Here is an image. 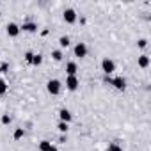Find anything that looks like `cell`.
<instances>
[{
    "label": "cell",
    "instance_id": "cell-4",
    "mask_svg": "<svg viewBox=\"0 0 151 151\" xmlns=\"http://www.w3.org/2000/svg\"><path fill=\"white\" fill-rule=\"evenodd\" d=\"M62 16H64V22L66 23H75V22H77V13H75L73 9H66Z\"/></svg>",
    "mask_w": 151,
    "mask_h": 151
},
{
    "label": "cell",
    "instance_id": "cell-14",
    "mask_svg": "<svg viewBox=\"0 0 151 151\" xmlns=\"http://www.w3.org/2000/svg\"><path fill=\"white\" fill-rule=\"evenodd\" d=\"M7 93V84L4 78H0V94H6Z\"/></svg>",
    "mask_w": 151,
    "mask_h": 151
},
{
    "label": "cell",
    "instance_id": "cell-6",
    "mask_svg": "<svg viewBox=\"0 0 151 151\" xmlns=\"http://www.w3.org/2000/svg\"><path fill=\"white\" fill-rule=\"evenodd\" d=\"M75 55L80 57V59L87 55V46H86V43H78L77 46H75Z\"/></svg>",
    "mask_w": 151,
    "mask_h": 151
},
{
    "label": "cell",
    "instance_id": "cell-8",
    "mask_svg": "<svg viewBox=\"0 0 151 151\" xmlns=\"http://www.w3.org/2000/svg\"><path fill=\"white\" fill-rule=\"evenodd\" d=\"M59 117H60V121H62V123H69V121L73 119V116H71V112H69L68 109H60Z\"/></svg>",
    "mask_w": 151,
    "mask_h": 151
},
{
    "label": "cell",
    "instance_id": "cell-1",
    "mask_svg": "<svg viewBox=\"0 0 151 151\" xmlns=\"http://www.w3.org/2000/svg\"><path fill=\"white\" fill-rule=\"evenodd\" d=\"M101 69H103V73L105 75H110V73H114L116 71V62L112 60V59H103L101 60Z\"/></svg>",
    "mask_w": 151,
    "mask_h": 151
},
{
    "label": "cell",
    "instance_id": "cell-21",
    "mask_svg": "<svg viewBox=\"0 0 151 151\" xmlns=\"http://www.w3.org/2000/svg\"><path fill=\"white\" fill-rule=\"evenodd\" d=\"M9 69V64L7 62H2V64H0V73H6Z\"/></svg>",
    "mask_w": 151,
    "mask_h": 151
},
{
    "label": "cell",
    "instance_id": "cell-23",
    "mask_svg": "<svg viewBox=\"0 0 151 151\" xmlns=\"http://www.w3.org/2000/svg\"><path fill=\"white\" fill-rule=\"evenodd\" d=\"M139 46H140V48H146V46H147V41H146V39H140V41H139Z\"/></svg>",
    "mask_w": 151,
    "mask_h": 151
},
{
    "label": "cell",
    "instance_id": "cell-18",
    "mask_svg": "<svg viewBox=\"0 0 151 151\" xmlns=\"http://www.w3.org/2000/svg\"><path fill=\"white\" fill-rule=\"evenodd\" d=\"M57 128H59V132H60V133H66V132H68V123H62V121H60Z\"/></svg>",
    "mask_w": 151,
    "mask_h": 151
},
{
    "label": "cell",
    "instance_id": "cell-24",
    "mask_svg": "<svg viewBox=\"0 0 151 151\" xmlns=\"http://www.w3.org/2000/svg\"><path fill=\"white\" fill-rule=\"evenodd\" d=\"M48 151H59V149H57V147H55V146H52V147H50V149H48Z\"/></svg>",
    "mask_w": 151,
    "mask_h": 151
},
{
    "label": "cell",
    "instance_id": "cell-7",
    "mask_svg": "<svg viewBox=\"0 0 151 151\" xmlns=\"http://www.w3.org/2000/svg\"><path fill=\"white\" fill-rule=\"evenodd\" d=\"M77 71H78V68H77V64H75V62H68V64H66V73H68V77H77Z\"/></svg>",
    "mask_w": 151,
    "mask_h": 151
},
{
    "label": "cell",
    "instance_id": "cell-17",
    "mask_svg": "<svg viewBox=\"0 0 151 151\" xmlns=\"http://www.w3.org/2000/svg\"><path fill=\"white\" fill-rule=\"evenodd\" d=\"M52 57H53L55 60H60V59H62V52H60V50H53V52H52Z\"/></svg>",
    "mask_w": 151,
    "mask_h": 151
},
{
    "label": "cell",
    "instance_id": "cell-19",
    "mask_svg": "<svg viewBox=\"0 0 151 151\" xmlns=\"http://www.w3.org/2000/svg\"><path fill=\"white\" fill-rule=\"evenodd\" d=\"M109 151H123V147H121L119 144H116V142H112V144L109 146Z\"/></svg>",
    "mask_w": 151,
    "mask_h": 151
},
{
    "label": "cell",
    "instance_id": "cell-9",
    "mask_svg": "<svg viewBox=\"0 0 151 151\" xmlns=\"http://www.w3.org/2000/svg\"><path fill=\"white\" fill-rule=\"evenodd\" d=\"M7 34H9L11 37H16V36L20 34V27H18L16 23H9V25H7Z\"/></svg>",
    "mask_w": 151,
    "mask_h": 151
},
{
    "label": "cell",
    "instance_id": "cell-20",
    "mask_svg": "<svg viewBox=\"0 0 151 151\" xmlns=\"http://www.w3.org/2000/svg\"><path fill=\"white\" fill-rule=\"evenodd\" d=\"M2 123H4V124H9V123H11V116H9V114H4V116H2Z\"/></svg>",
    "mask_w": 151,
    "mask_h": 151
},
{
    "label": "cell",
    "instance_id": "cell-11",
    "mask_svg": "<svg viewBox=\"0 0 151 151\" xmlns=\"http://www.w3.org/2000/svg\"><path fill=\"white\" fill-rule=\"evenodd\" d=\"M137 64H139L140 68H147V66H149V57H147V55H140V57L137 59Z\"/></svg>",
    "mask_w": 151,
    "mask_h": 151
},
{
    "label": "cell",
    "instance_id": "cell-3",
    "mask_svg": "<svg viewBox=\"0 0 151 151\" xmlns=\"http://www.w3.org/2000/svg\"><path fill=\"white\" fill-rule=\"evenodd\" d=\"M78 86H80V82H78L77 77H68V78H66V87H68L69 91H77Z\"/></svg>",
    "mask_w": 151,
    "mask_h": 151
},
{
    "label": "cell",
    "instance_id": "cell-5",
    "mask_svg": "<svg viewBox=\"0 0 151 151\" xmlns=\"http://www.w3.org/2000/svg\"><path fill=\"white\" fill-rule=\"evenodd\" d=\"M116 89H119V91H124V87H126V80L123 78V77H116V78H112V82H110Z\"/></svg>",
    "mask_w": 151,
    "mask_h": 151
},
{
    "label": "cell",
    "instance_id": "cell-2",
    "mask_svg": "<svg viewBox=\"0 0 151 151\" xmlns=\"http://www.w3.org/2000/svg\"><path fill=\"white\" fill-rule=\"evenodd\" d=\"M46 89H48V93L50 94H53V96H57L59 93H60V82L59 80H48V84H46Z\"/></svg>",
    "mask_w": 151,
    "mask_h": 151
},
{
    "label": "cell",
    "instance_id": "cell-13",
    "mask_svg": "<svg viewBox=\"0 0 151 151\" xmlns=\"http://www.w3.org/2000/svg\"><path fill=\"white\" fill-rule=\"evenodd\" d=\"M59 45H60L62 48H66V46H69V37H68V36H62V37L59 39Z\"/></svg>",
    "mask_w": 151,
    "mask_h": 151
},
{
    "label": "cell",
    "instance_id": "cell-22",
    "mask_svg": "<svg viewBox=\"0 0 151 151\" xmlns=\"http://www.w3.org/2000/svg\"><path fill=\"white\" fill-rule=\"evenodd\" d=\"M32 57H34V53H32V52H27V53H25V59H27V62H30V60H32Z\"/></svg>",
    "mask_w": 151,
    "mask_h": 151
},
{
    "label": "cell",
    "instance_id": "cell-12",
    "mask_svg": "<svg viewBox=\"0 0 151 151\" xmlns=\"http://www.w3.org/2000/svg\"><path fill=\"white\" fill-rule=\"evenodd\" d=\"M52 147V142H48V140H41L39 142V151H48Z\"/></svg>",
    "mask_w": 151,
    "mask_h": 151
},
{
    "label": "cell",
    "instance_id": "cell-15",
    "mask_svg": "<svg viewBox=\"0 0 151 151\" xmlns=\"http://www.w3.org/2000/svg\"><path fill=\"white\" fill-rule=\"evenodd\" d=\"M30 62H32L34 66H39V64L43 62V57H41V55L37 53V55H34V57H32V60H30Z\"/></svg>",
    "mask_w": 151,
    "mask_h": 151
},
{
    "label": "cell",
    "instance_id": "cell-10",
    "mask_svg": "<svg viewBox=\"0 0 151 151\" xmlns=\"http://www.w3.org/2000/svg\"><path fill=\"white\" fill-rule=\"evenodd\" d=\"M20 30H25V32H36V30H37V25L32 23V22H29V23H23Z\"/></svg>",
    "mask_w": 151,
    "mask_h": 151
},
{
    "label": "cell",
    "instance_id": "cell-16",
    "mask_svg": "<svg viewBox=\"0 0 151 151\" xmlns=\"http://www.w3.org/2000/svg\"><path fill=\"white\" fill-rule=\"evenodd\" d=\"M23 135H25V130H23V128H16V130H14V139H16V140L22 139Z\"/></svg>",
    "mask_w": 151,
    "mask_h": 151
}]
</instances>
